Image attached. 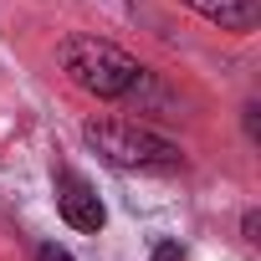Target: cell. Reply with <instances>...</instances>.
<instances>
[{
	"label": "cell",
	"mask_w": 261,
	"mask_h": 261,
	"mask_svg": "<svg viewBox=\"0 0 261 261\" xmlns=\"http://www.w3.org/2000/svg\"><path fill=\"white\" fill-rule=\"evenodd\" d=\"M82 139L87 149L113 164V169H139V174H164V169H179L185 154L179 144L159 139L154 128H144L139 118H87L82 123Z\"/></svg>",
	"instance_id": "1"
},
{
	"label": "cell",
	"mask_w": 261,
	"mask_h": 261,
	"mask_svg": "<svg viewBox=\"0 0 261 261\" xmlns=\"http://www.w3.org/2000/svg\"><path fill=\"white\" fill-rule=\"evenodd\" d=\"M57 57H62V72L72 77V87H82L102 102H123L149 77V67H139V57H128L123 46H113L102 36H67Z\"/></svg>",
	"instance_id": "2"
},
{
	"label": "cell",
	"mask_w": 261,
	"mask_h": 261,
	"mask_svg": "<svg viewBox=\"0 0 261 261\" xmlns=\"http://www.w3.org/2000/svg\"><path fill=\"white\" fill-rule=\"evenodd\" d=\"M51 190H57V210H62V220L72 225V230H102V220H108V210H102V200H97V190L77 174V169H57L51 174Z\"/></svg>",
	"instance_id": "3"
},
{
	"label": "cell",
	"mask_w": 261,
	"mask_h": 261,
	"mask_svg": "<svg viewBox=\"0 0 261 261\" xmlns=\"http://www.w3.org/2000/svg\"><path fill=\"white\" fill-rule=\"evenodd\" d=\"M179 6H190L195 16H205L220 31H256V21H261L256 0H179Z\"/></svg>",
	"instance_id": "4"
},
{
	"label": "cell",
	"mask_w": 261,
	"mask_h": 261,
	"mask_svg": "<svg viewBox=\"0 0 261 261\" xmlns=\"http://www.w3.org/2000/svg\"><path fill=\"white\" fill-rule=\"evenodd\" d=\"M154 261H185V246H174V241H159V246H154Z\"/></svg>",
	"instance_id": "5"
},
{
	"label": "cell",
	"mask_w": 261,
	"mask_h": 261,
	"mask_svg": "<svg viewBox=\"0 0 261 261\" xmlns=\"http://www.w3.org/2000/svg\"><path fill=\"white\" fill-rule=\"evenodd\" d=\"M241 230H246V241H261V236H256V230H261V215H256V210H246V220H241Z\"/></svg>",
	"instance_id": "6"
},
{
	"label": "cell",
	"mask_w": 261,
	"mask_h": 261,
	"mask_svg": "<svg viewBox=\"0 0 261 261\" xmlns=\"http://www.w3.org/2000/svg\"><path fill=\"white\" fill-rule=\"evenodd\" d=\"M36 261H72V256H67L62 246H41V251H36Z\"/></svg>",
	"instance_id": "7"
}]
</instances>
